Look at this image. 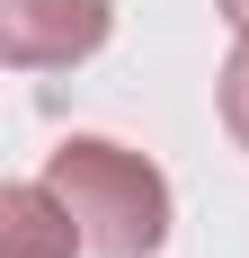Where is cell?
<instances>
[{
    "instance_id": "obj_5",
    "label": "cell",
    "mask_w": 249,
    "mask_h": 258,
    "mask_svg": "<svg viewBox=\"0 0 249 258\" xmlns=\"http://www.w3.org/2000/svg\"><path fill=\"white\" fill-rule=\"evenodd\" d=\"M223 18H231V36H249V0H223Z\"/></svg>"
},
{
    "instance_id": "obj_3",
    "label": "cell",
    "mask_w": 249,
    "mask_h": 258,
    "mask_svg": "<svg viewBox=\"0 0 249 258\" xmlns=\"http://www.w3.org/2000/svg\"><path fill=\"white\" fill-rule=\"evenodd\" d=\"M0 240H9V258H80L89 249L80 223H72V205L53 196V178L0 187Z\"/></svg>"
},
{
    "instance_id": "obj_2",
    "label": "cell",
    "mask_w": 249,
    "mask_h": 258,
    "mask_svg": "<svg viewBox=\"0 0 249 258\" xmlns=\"http://www.w3.org/2000/svg\"><path fill=\"white\" fill-rule=\"evenodd\" d=\"M116 0H0V62L18 72H72L107 45Z\"/></svg>"
},
{
    "instance_id": "obj_1",
    "label": "cell",
    "mask_w": 249,
    "mask_h": 258,
    "mask_svg": "<svg viewBox=\"0 0 249 258\" xmlns=\"http://www.w3.org/2000/svg\"><path fill=\"white\" fill-rule=\"evenodd\" d=\"M45 178L98 258H160L169 249V178L143 152H125L107 134H72V143L45 152Z\"/></svg>"
},
{
    "instance_id": "obj_4",
    "label": "cell",
    "mask_w": 249,
    "mask_h": 258,
    "mask_svg": "<svg viewBox=\"0 0 249 258\" xmlns=\"http://www.w3.org/2000/svg\"><path fill=\"white\" fill-rule=\"evenodd\" d=\"M214 98H223V125H231V143L249 152V36L231 45V62H223V89H214Z\"/></svg>"
}]
</instances>
